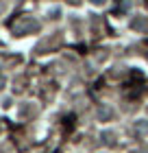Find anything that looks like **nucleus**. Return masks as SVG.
<instances>
[{
	"instance_id": "obj_1",
	"label": "nucleus",
	"mask_w": 148,
	"mask_h": 153,
	"mask_svg": "<svg viewBox=\"0 0 148 153\" xmlns=\"http://www.w3.org/2000/svg\"><path fill=\"white\" fill-rule=\"evenodd\" d=\"M96 2H102V0H96Z\"/></svg>"
}]
</instances>
